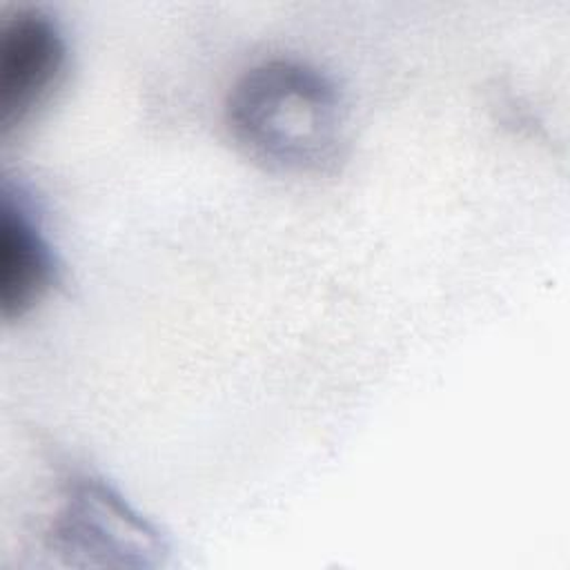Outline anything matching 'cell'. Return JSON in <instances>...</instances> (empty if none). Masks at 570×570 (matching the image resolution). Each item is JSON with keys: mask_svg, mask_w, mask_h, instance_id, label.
<instances>
[{"mask_svg": "<svg viewBox=\"0 0 570 570\" xmlns=\"http://www.w3.org/2000/svg\"><path fill=\"white\" fill-rule=\"evenodd\" d=\"M227 127L256 163L285 174H323L345 149V109L316 67L274 58L247 69L227 98Z\"/></svg>", "mask_w": 570, "mask_h": 570, "instance_id": "obj_1", "label": "cell"}, {"mask_svg": "<svg viewBox=\"0 0 570 570\" xmlns=\"http://www.w3.org/2000/svg\"><path fill=\"white\" fill-rule=\"evenodd\" d=\"M49 537L53 548L69 559L82 557L102 566H149L165 552L158 532L94 476L67 481Z\"/></svg>", "mask_w": 570, "mask_h": 570, "instance_id": "obj_2", "label": "cell"}, {"mask_svg": "<svg viewBox=\"0 0 570 570\" xmlns=\"http://www.w3.org/2000/svg\"><path fill=\"white\" fill-rule=\"evenodd\" d=\"M67 42L58 24L38 9H20L0 29V134L27 125L60 87Z\"/></svg>", "mask_w": 570, "mask_h": 570, "instance_id": "obj_3", "label": "cell"}, {"mask_svg": "<svg viewBox=\"0 0 570 570\" xmlns=\"http://www.w3.org/2000/svg\"><path fill=\"white\" fill-rule=\"evenodd\" d=\"M56 278L51 249L29 214L9 196L0 205V314L24 316Z\"/></svg>", "mask_w": 570, "mask_h": 570, "instance_id": "obj_4", "label": "cell"}]
</instances>
